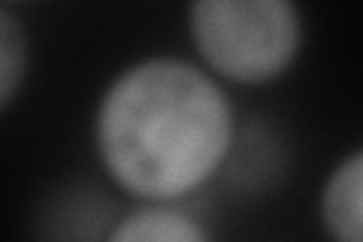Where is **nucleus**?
Instances as JSON below:
<instances>
[{"label": "nucleus", "instance_id": "4", "mask_svg": "<svg viewBox=\"0 0 363 242\" xmlns=\"http://www.w3.org/2000/svg\"><path fill=\"white\" fill-rule=\"evenodd\" d=\"M288 170V145L281 133L267 124V119H248L236 128V140L230 145L224 164V176L233 188L260 194L269 191Z\"/></svg>", "mask_w": 363, "mask_h": 242}, {"label": "nucleus", "instance_id": "1", "mask_svg": "<svg viewBox=\"0 0 363 242\" xmlns=\"http://www.w3.org/2000/svg\"><path fill=\"white\" fill-rule=\"evenodd\" d=\"M233 100L206 67L152 55L112 76L94 109L106 176L143 203H182L212 182L236 140Z\"/></svg>", "mask_w": 363, "mask_h": 242}, {"label": "nucleus", "instance_id": "5", "mask_svg": "<svg viewBox=\"0 0 363 242\" xmlns=\"http://www.w3.org/2000/svg\"><path fill=\"white\" fill-rule=\"evenodd\" d=\"M318 215L333 242H363V145L327 172Z\"/></svg>", "mask_w": 363, "mask_h": 242}, {"label": "nucleus", "instance_id": "6", "mask_svg": "<svg viewBox=\"0 0 363 242\" xmlns=\"http://www.w3.org/2000/svg\"><path fill=\"white\" fill-rule=\"evenodd\" d=\"M106 242H215L206 224L182 203H140L124 212Z\"/></svg>", "mask_w": 363, "mask_h": 242}, {"label": "nucleus", "instance_id": "2", "mask_svg": "<svg viewBox=\"0 0 363 242\" xmlns=\"http://www.w3.org/2000/svg\"><path fill=\"white\" fill-rule=\"evenodd\" d=\"M188 33L200 67L224 82L264 85L297 61L306 25L291 0H197Z\"/></svg>", "mask_w": 363, "mask_h": 242}, {"label": "nucleus", "instance_id": "7", "mask_svg": "<svg viewBox=\"0 0 363 242\" xmlns=\"http://www.w3.org/2000/svg\"><path fill=\"white\" fill-rule=\"evenodd\" d=\"M30 43L13 9H0V109H9L28 79Z\"/></svg>", "mask_w": 363, "mask_h": 242}, {"label": "nucleus", "instance_id": "3", "mask_svg": "<svg viewBox=\"0 0 363 242\" xmlns=\"http://www.w3.org/2000/svg\"><path fill=\"white\" fill-rule=\"evenodd\" d=\"M121 215L104 191L73 185L45 200L40 212V242H106Z\"/></svg>", "mask_w": 363, "mask_h": 242}]
</instances>
